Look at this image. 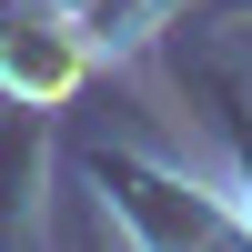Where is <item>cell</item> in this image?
<instances>
[{
  "mask_svg": "<svg viewBox=\"0 0 252 252\" xmlns=\"http://www.w3.org/2000/svg\"><path fill=\"white\" fill-rule=\"evenodd\" d=\"M81 81H91V40H81L71 20L31 10V20H10V31H0V91H10L20 111H61Z\"/></svg>",
  "mask_w": 252,
  "mask_h": 252,
  "instance_id": "1",
  "label": "cell"
}]
</instances>
